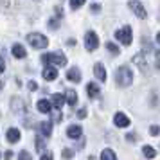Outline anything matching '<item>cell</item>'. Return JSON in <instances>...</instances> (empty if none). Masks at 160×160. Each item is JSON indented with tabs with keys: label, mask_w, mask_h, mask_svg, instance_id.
<instances>
[{
	"label": "cell",
	"mask_w": 160,
	"mask_h": 160,
	"mask_svg": "<svg viewBox=\"0 0 160 160\" xmlns=\"http://www.w3.org/2000/svg\"><path fill=\"white\" fill-rule=\"evenodd\" d=\"M131 81H133V74H131L130 70V67L128 65H122V67H119L117 68V72H115V83L119 85V87H130L131 85Z\"/></svg>",
	"instance_id": "obj_1"
},
{
	"label": "cell",
	"mask_w": 160,
	"mask_h": 160,
	"mask_svg": "<svg viewBox=\"0 0 160 160\" xmlns=\"http://www.w3.org/2000/svg\"><path fill=\"white\" fill-rule=\"evenodd\" d=\"M42 61L47 65H54V67H65L67 65V56L63 52H52V54H43L42 56Z\"/></svg>",
	"instance_id": "obj_2"
},
{
	"label": "cell",
	"mask_w": 160,
	"mask_h": 160,
	"mask_svg": "<svg viewBox=\"0 0 160 160\" xmlns=\"http://www.w3.org/2000/svg\"><path fill=\"white\" fill-rule=\"evenodd\" d=\"M27 42H29V45H32L34 49H45V47H49L47 36L40 34V32H31V34H27Z\"/></svg>",
	"instance_id": "obj_3"
},
{
	"label": "cell",
	"mask_w": 160,
	"mask_h": 160,
	"mask_svg": "<svg viewBox=\"0 0 160 160\" xmlns=\"http://www.w3.org/2000/svg\"><path fill=\"white\" fill-rule=\"evenodd\" d=\"M115 38L122 45H131V42H133V32H131L130 27H122V29H119L115 32Z\"/></svg>",
	"instance_id": "obj_4"
},
{
	"label": "cell",
	"mask_w": 160,
	"mask_h": 160,
	"mask_svg": "<svg viewBox=\"0 0 160 160\" xmlns=\"http://www.w3.org/2000/svg\"><path fill=\"white\" fill-rule=\"evenodd\" d=\"M85 47H87L88 51H95L99 47V36L95 34L94 31H88L87 34H85Z\"/></svg>",
	"instance_id": "obj_5"
},
{
	"label": "cell",
	"mask_w": 160,
	"mask_h": 160,
	"mask_svg": "<svg viewBox=\"0 0 160 160\" xmlns=\"http://www.w3.org/2000/svg\"><path fill=\"white\" fill-rule=\"evenodd\" d=\"M130 117L126 115V113H122V112H117L115 115H113V124L115 126H119V128H126V126H130Z\"/></svg>",
	"instance_id": "obj_6"
},
{
	"label": "cell",
	"mask_w": 160,
	"mask_h": 160,
	"mask_svg": "<svg viewBox=\"0 0 160 160\" xmlns=\"http://www.w3.org/2000/svg\"><path fill=\"white\" fill-rule=\"evenodd\" d=\"M128 6L133 9V13H135L138 18H146V16H148L146 9L142 8V4H140V2H137V0H130V4H128Z\"/></svg>",
	"instance_id": "obj_7"
},
{
	"label": "cell",
	"mask_w": 160,
	"mask_h": 160,
	"mask_svg": "<svg viewBox=\"0 0 160 160\" xmlns=\"http://www.w3.org/2000/svg\"><path fill=\"white\" fill-rule=\"evenodd\" d=\"M43 79L47 81H54V79H58V67H54V65H47L43 68Z\"/></svg>",
	"instance_id": "obj_8"
},
{
	"label": "cell",
	"mask_w": 160,
	"mask_h": 160,
	"mask_svg": "<svg viewBox=\"0 0 160 160\" xmlns=\"http://www.w3.org/2000/svg\"><path fill=\"white\" fill-rule=\"evenodd\" d=\"M67 79L72 81V83H79L81 81V72L78 67H72V68H68V72H67Z\"/></svg>",
	"instance_id": "obj_9"
},
{
	"label": "cell",
	"mask_w": 160,
	"mask_h": 160,
	"mask_svg": "<svg viewBox=\"0 0 160 160\" xmlns=\"http://www.w3.org/2000/svg\"><path fill=\"white\" fill-rule=\"evenodd\" d=\"M67 135L70 138H79L83 135V128L78 126V124H74V126H68V130H67Z\"/></svg>",
	"instance_id": "obj_10"
},
{
	"label": "cell",
	"mask_w": 160,
	"mask_h": 160,
	"mask_svg": "<svg viewBox=\"0 0 160 160\" xmlns=\"http://www.w3.org/2000/svg\"><path fill=\"white\" fill-rule=\"evenodd\" d=\"M11 52H13V56H15V58H18V59H22V58H25V56H27V51H25V49H23L20 43H15V45H13Z\"/></svg>",
	"instance_id": "obj_11"
},
{
	"label": "cell",
	"mask_w": 160,
	"mask_h": 160,
	"mask_svg": "<svg viewBox=\"0 0 160 160\" xmlns=\"http://www.w3.org/2000/svg\"><path fill=\"white\" fill-rule=\"evenodd\" d=\"M36 106H38V112H42V113H49V112L52 110V102L47 101V99H40Z\"/></svg>",
	"instance_id": "obj_12"
},
{
	"label": "cell",
	"mask_w": 160,
	"mask_h": 160,
	"mask_svg": "<svg viewBox=\"0 0 160 160\" xmlns=\"http://www.w3.org/2000/svg\"><path fill=\"white\" fill-rule=\"evenodd\" d=\"M8 140L11 144L18 142V140H20V130H18V128H9L8 130Z\"/></svg>",
	"instance_id": "obj_13"
},
{
	"label": "cell",
	"mask_w": 160,
	"mask_h": 160,
	"mask_svg": "<svg viewBox=\"0 0 160 160\" xmlns=\"http://www.w3.org/2000/svg\"><path fill=\"white\" fill-rule=\"evenodd\" d=\"M94 74L99 81H106V72H104V67L101 63H95L94 65Z\"/></svg>",
	"instance_id": "obj_14"
},
{
	"label": "cell",
	"mask_w": 160,
	"mask_h": 160,
	"mask_svg": "<svg viewBox=\"0 0 160 160\" xmlns=\"http://www.w3.org/2000/svg\"><path fill=\"white\" fill-rule=\"evenodd\" d=\"M65 101H67L65 95H61V94H54L52 95V106H54V108H61V106L65 104Z\"/></svg>",
	"instance_id": "obj_15"
},
{
	"label": "cell",
	"mask_w": 160,
	"mask_h": 160,
	"mask_svg": "<svg viewBox=\"0 0 160 160\" xmlns=\"http://www.w3.org/2000/svg\"><path fill=\"white\" fill-rule=\"evenodd\" d=\"M87 92H88V95L94 99V97H97L99 95V85L97 83H88L87 85Z\"/></svg>",
	"instance_id": "obj_16"
},
{
	"label": "cell",
	"mask_w": 160,
	"mask_h": 160,
	"mask_svg": "<svg viewBox=\"0 0 160 160\" xmlns=\"http://www.w3.org/2000/svg\"><path fill=\"white\" fill-rule=\"evenodd\" d=\"M65 97H67V104H68V106H76V102H78V94H76L74 90H68Z\"/></svg>",
	"instance_id": "obj_17"
},
{
	"label": "cell",
	"mask_w": 160,
	"mask_h": 160,
	"mask_svg": "<svg viewBox=\"0 0 160 160\" xmlns=\"http://www.w3.org/2000/svg\"><path fill=\"white\" fill-rule=\"evenodd\" d=\"M40 131L43 133V137H51V133H52V122H42V124H40Z\"/></svg>",
	"instance_id": "obj_18"
},
{
	"label": "cell",
	"mask_w": 160,
	"mask_h": 160,
	"mask_svg": "<svg viewBox=\"0 0 160 160\" xmlns=\"http://www.w3.org/2000/svg\"><path fill=\"white\" fill-rule=\"evenodd\" d=\"M101 160H117V155L110 148H106V149H102L101 153Z\"/></svg>",
	"instance_id": "obj_19"
},
{
	"label": "cell",
	"mask_w": 160,
	"mask_h": 160,
	"mask_svg": "<svg viewBox=\"0 0 160 160\" xmlns=\"http://www.w3.org/2000/svg\"><path fill=\"white\" fill-rule=\"evenodd\" d=\"M142 153H144L146 158H155L157 157V151L153 149L151 146H142Z\"/></svg>",
	"instance_id": "obj_20"
},
{
	"label": "cell",
	"mask_w": 160,
	"mask_h": 160,
	"mask_svg": "<svg viewBox=\"0 0 160 160\" xmlns=\"http://www.w3.org/2000/svg\"><path fill=\"white\" fill-rule=\"evenodd\" d=\"M106 49H108L113 56H119V52H121V51H119V47H117V45H113L112 42H110V43H106Z\"/></svg>",
	"instance_id": "obj_21"
},
{
	"label": "cell",
	"mask_w": 160,
	"mask_h": 160,
	"mask_svg": "<svg viewBox=\"0 0 160 160\" xmlns=\"http://www.w3.org/2000/svg\"><path fill=\"white\" fill-rule=\"evenodd\" d=\"M43 148H45V142L40 137H36V151L42 153V151H43Z\"/></svg>",
	"instance_id": "obj_22"
},
{
	"label": "cell",
	"mask_w": 160,
	"mask_h": 160,
	"mask_svg": "<svg viewBox=\"0 0 160 160\" xmlns=\"http://www.w3.org/2000/svg\"><path fill=\"white\" fill-rule=\"evenodd\" d=\"M18 160H32V157H31V153H27V151H20Z\"/></svg>",
	"instance_id": "obj_23"
},
{
	"label": "cell",
	"mask_w": 160,
	"mask_h": 160,
	"mask_svg": "<svg viewBox=\"0 0 160 160\" xmlns=\"http://www.w3.org/2000/svg\"><path fill=\"white\" fill-rule=\"evenodd\" d=\"M85 2H87V0H70V6H72L74 9H78V8H81Z\"/></svg>",
	"instance_id": "obj_24"
},
{
	"label": "cell",
	"mask_w": 160,
	"mask_h": 160,
	"mask_svg": "<svg viewBox=\"0 0 160 160\" xmlns=\"http://www.w3.org/2000/svg\"><path fill=\"white\" fill-rule=\"evenodd\" d=\"M72 157H74L72 149H63V158H65V160H70Z\"/></svg>",
	"instance_id": "obj_25"
},
{
	"label": "cell",
	"mask_w": 160,
	"mask_h": 160,
	"mask_svg": "<svg viewBox=\"0 0 160 160\" xmlns=\"http://www.w3.org/2000/svg\"><path fill=\"white\" fill-rule=\"evenodd\" d=\"M149 133H151L153 137L160 135V126H151V128H149Z\"/></svg>",
	"instance_id": "obj_26"
},
{
	"label": "cell",
	"mask_w": 160,
	"mask_h": 160,
	"mask_svg": "<svg viewBox=\"0 0 160 160\" xmlns=\"http://www.w3.org/2000/svg\"><path fill=\"white\" fill-rule=\"evenodd\" d=\"M61 112H59V108H56V113H54V117H52V121H56V122H61Z\"/></svg>",
	"instance_id": "obj_27"
},
{
	"label": "cell",
	"mask_w": 160,
	"mask_h": 160,
	"mask_svg": "<svg viewBox=\"0 0 160 160\" xmlns=\"http://www.w3.org/2000/svg\"><path fill=\"white\" fill-rule=\"evenodd\" d=\"M40 160H52V153H51V151H45V153H42V157H40Z\"/></svg>",
	"instance_id": "obj_28"
},
{
	"label": "cell",
	"mask_w": 160,
	"mask_h": 160,
	"mask_svg": "<svg viewBox=\"0 0 160 160\" xmlns=\"http://www.w3.org/2000/svg\"><path fill=\"white\" fill-rule=\"evenodd\" d=\"M27 87H29V90H32V92H34V90H38L36 81H29V83H27Z\"/></svg>",
	"instance_id": "obj_29"
},
{
	"label": "cell",
	"mask_w": 160,
	"mask_h": 160,
	"mask_svg": "<svg viewBox=\"0 0 160 160\" xmlns=\"http://www.w3.org/2000/svg\"><path fill=\"white\" fill-rule=\"evenodd\" d=\"M49 27H51V29H58L59 22H58V20H51V22H49Z\"/></svg>",
	"instance_id": "obj_30"
},
{
	"label": "cell",
	"mask_w": 160,
	"mask_h": 160,
	"mask_svg": "<svg viewBox=\"0 0 160 160\" xmlns=\"http://www.w3.org/2000/svg\"><path fill=\"white\" fill-rule=\"evenodd\" d=\"M85 117H87V110L81 108L79 112H78V119H85Z\"/></svg>",
	"instance_id": "obj_31"
},
{
	"label": "cell",
	"mask_w": 160,
	"mask_h": 160,
	"mask_svg": "<svg viewBox=\"0 0 160 160\" xmlns=\"http://www.w3.org/2000/svg\"><path fill=\"white\" fill-rule=\"evenodd\" d=\"M4 68H6V63H4V59H0V74L4 72Z\"/></svg>",
	"instance_id": "obj_32"
},
{
	"label": "cell",
	"mask_w": 160,
	"mask_h": 160,
	"mask_svg": "<svg viewBox=\"0 0 160 160\" xmlns=\"http://www.w3.org/2000/svg\"><path fill=\"white\" fill-rule=\"evenodd\" d=\"M99 9H101V6H97V4H94V6H92V11H94V13H97Z\"/></svg>",
	"instance_id": "obj_33"
},
{
	"label": "cell",
	"mask_w": 160,
	"mask_h": 160,
	"mask_svg": "<svg viewBox=\"0 0 160 160\" xmlns=\"http://www.w3.org/2000/svg\"><path fill=\"white\" fill-rule=\"evenodd\" d=\"M6 158H8V160H9V158H13V153L8 151V153H6Z\"/></svg>",
	"instance_id": "obj_34"
},
{
	"label": "cell",
	"mask_w": 160,
	"mask_h": 160,
	"mask_svg": "<svg viewBox=\"0 0 160 160\" xmlns=\"http://www.w3.org/2000/svg\"><path fill=\"white\" fill-rule=\"evenodd\" d=\"M157 58H158V65H160V51L157 52Z\"/></svg>",
	"instance_id": "obj_35"
},
{
	"label": "cell",
	"mask_w": 160,
	"mask_h": 160,
	"mask_svg": "<svg viewBox=\"0 0 160 160\" xmlns=\"http://www.w3.org/2000/svg\"><path fill=\"white\" fill-rule=\"evenodd\" d=\"M157 42H158V43H160V32H158V34H157Z\"/></svg>",
	"instance_id": "obj_36"
},
{
	"label": "cell",
	"mask_w": 160,
	"mask_h": 160,
	"mask_svg": "<svg viewBox=\"0 0 160 160\" xmlns=\"http://www.w3.org/2000/svg\"><path fill=\"white\" fill-rule=\"evenodd\" d=\"M2 87H4V81L0 79V90H2Z\"/></svg>",
	"instance_id": "obj_37"
}]
</instances>
